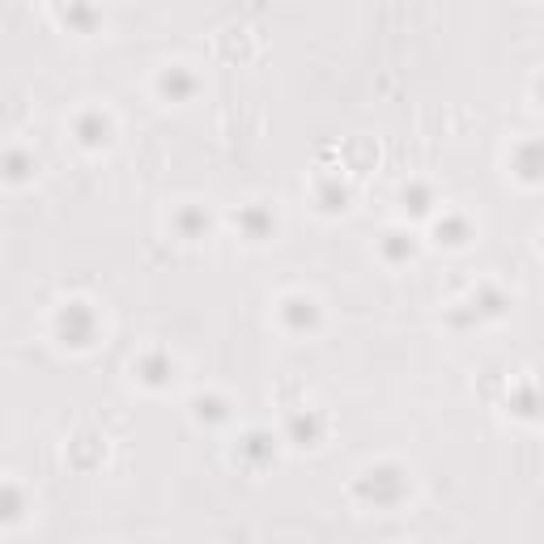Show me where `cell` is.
I'll use <instances>...</instances> for the list:
<instances>
[{
  "mask_svg": "<svg viewBox=\"0 0 544 544\" xmlns=\"http://www.w3.org/2000/svg\"><path fill=\"white\" fill-rule=\"evenodd\" d=\"M77 136H81V145L98 149V145H107V140H111V119H107L103 111H85V115H77Z\"/></svg>",
  "mask_w": 544,
  "mask_h": 544,
  "instance_id": "cell-1",
  "label": "cell"
},
{
  "mask_svg": "<svg viewBox=\"0 0 544 544\" xmlns=\"http://www.w3.org/2000/svg\"><path fill=\"white\" fill-rule=\"evenodd\" d=\"M191 85H196V81L187 77L183 68H170V72H162V94L170 98V103H179V98H183V94H187Z\"/></svg>",
  "mask_w": 544,
  "mask_h": 544,
  "instance_id": "cell-2",
  "label": "cell"
}]
</instances>
